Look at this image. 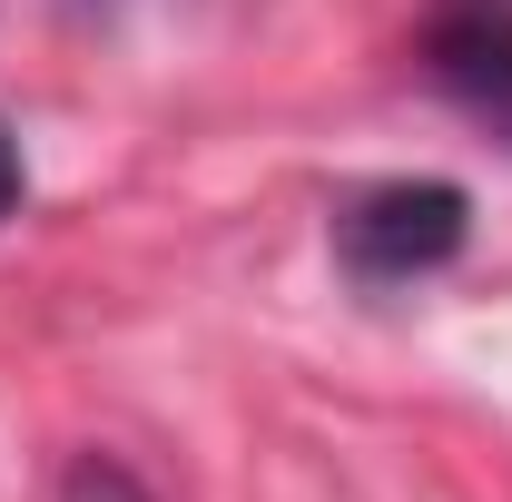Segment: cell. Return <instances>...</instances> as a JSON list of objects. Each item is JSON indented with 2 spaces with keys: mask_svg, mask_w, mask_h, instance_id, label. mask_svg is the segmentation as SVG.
Listing matches in <instances>:
<instances>
[{
  "mask_svg": "<svg viewBox=\"0 0 512 502\" xmlns=\"http://www.w3.org/2000/svg\"><path fill=\"white\" fill-rule=\"evenodd\" d=\"M10 207H20V138L0 128V217H10Z\"/></svg>",
  "mask_w": 512,
  "mask_h": 502,
  "instance_id": "4",
  "label": "cell"
},
{
  "mask_svg": "<svg viewBox=\"0 0 512 502\" xmlns=\"http://www.w3.org/2000/svg\"><path fill=\"white\" fill-rule=\"evenodd\" d=\"M424 60H434V79H444L453 109L483 119L512 148V20L503 10H444L434 40H424Z\"/></svg>",
  "mask_w": 512,
  "mask_h": 502,
  "instance_id": "2",
  "label": "cell"
},
{
  "mask_svg": "<svg viewBox=\"0 0 512 502\" xmlns=\"http://www.w3.org/2000/svg\"><path fill=\"white\" fill-rule=\"evenodd\" d=\"M60 502H148V493L128 483L119 463H99V453H89V463H79V473H69V483H60Z\"/></svg>",
  "mask_w": 512,
  "mask_h": 502,
  "instance_id": "3",
  "label": "cell"
},
{
  "mask_svg": "<svg viewBox=\"0 0 512 502\" xmlns=\"http://www.w3.org/2000/svg\"><path fill=\"white\" fill-rule=\"evenodd\" d=\"M463 237H473V207L453 178H384V188L345 197V217H335V247L365 286H414V276L453 266Z\"/></svg>",
  "mask_w": 512,
  "mask_h": 502,
  "instance_id": "1",
  "label": "cell"
},
{
  "mask_svg": "<svg viewBox=\"0 0 512 502\" xmlns=\"http://www.w3.org/2000/svg\"><path fill=\"white\" fill-rule=\"evenodd\" d=\"M453 10H503V20H512V0H453Z\"/></svg>",
  "mask_w": 512,
  "mask_h": 502,
  "instance_id": "5",
  "label": "cell"
}]
</instances>
